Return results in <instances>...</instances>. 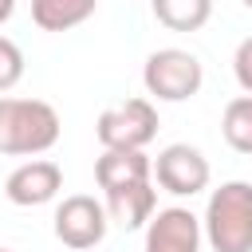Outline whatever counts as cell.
<instances>
[{
    "instance_id": "cell-12",
    "label": "cell",
    "mask_w": 252,
    "mask_h": 252,
    "mask_svg": "<svg viewBox=\"0 0 252 252\" xmlns=\"http://www.w3.org/2000/svg\"><path fill=\"white\" fill-rule=\"evenodd\" d=\"M150 8L169 32H201L213 16V0H150Z\"/></svg>"
},
{
    "instance_id": "cell-7",
    "label": "cell",
    "mask_w": 252,
    "mask_h": 252,
    "mask_svg": "<svg viewBox=\"0 0 252 252\" xmlns=\"http://www.w3.org/2000/svg\"><path fill=\"white\" fill-rule=\"evenodd\" d=\"M201 217L185 205L158 209V217L146 220V252H201Z\"/></svg>"
},
{
    "instance_id": "cell-10",
    "label": "cell",
    "mask_w": 252,
    "mask_h": 252,
    "mask_svg": "<svg viewBox=\"0 0 252 252\" xmlns=\"http://www.w3.org/2000/svg\"><path fill=\"white\" fill-rule=\"evenodd\" d=\"M158 209V193L150 181H134V185H118L106 189V217L122 228H142Z\"/></svg>"
},
{
    "instance_id": "cell-13",
    "label": "cell",
    "mask_w": 252,
    "mask_h": 252,
    "mask_svg": "<svg viewBox=\"0 0 252 252\" xmlns=\"http://www.w3.org/2000/svg\"><path fill=\"white\" fill-rule=\"evenodd\" d=\"M220 134L236 154L252 158V94H236L220 114Z\"/></svg>"
},
{
    "instance_id": "cell-3",
    "label": "cell",
    "mask_w": 252,
    "mask_h": 252,
    "mask_svg": "<svg viewBox=\"0 0 252 252\" xmlns=\"http://www.w3.org/2000/svg\"><path fill=\"white\" fill-rule=\"evenodd\" d=\"M201 83H205V67L185 47H158L142 67V87L158 102H185L201 91Z\"/></svg>"
},
{
    "instance_id": "cell-16",
    "label": "cell",
    "mask_w": 252,
    "mask_h": 252,
    "mask_svg": "<svg viewBox=\"0 0 252 252\" xmlns=\"http://www.w3.org/2000/svg\"><path fill=\"white\" fill-rule=\"evenodd\" d=\"M12 12H16V0H0V24H8Z\"/></svg>"
},
{
    "instance_id": "cell-14",
    "label": "cell",
    "mask_w": 252,
    "mask_h": 252,
    "mask_svg": "<svg viewBox=\"0 0 252 252\" xmlns=\"http://www.w3.org/2000/svg\"><path fill=\"white\" fill-rule=\"evenodd\" d=\"M20 79H24V51L8 35H0V94L12 91Z\"/></svg>"
},
{
    "instance_id": "cell-5",
    "label": "cell",
    "mask_w": 252,
    "mask_h": 252,
    "mask_svg": "<svg viewBox=\"0 0 252 252\" xmlns=\"http://www.w3.org/2000/svg\"><path fill=\"white\" fill-rule=\"evenodd\" d=\"M51 228H55V240L59 244H67L75 252H87V248L102 244V236L110 228V217H106V205L102 201H94L87 193H71V197L59 201Z\"/></svg>"
},
{
    "instance_id": "cell-11",
    "label": "cell",
    "mask_w": 252,
    "mask_h": 252,
    "mask_svg": "<svg viewBox=\"0 0 252 252\" xmlns=\"http://www.w3.org/2000/svg\"><path fill=\"white\" fill-rule=\"evenodd\" d=\"M98 0H32V20L39 32H71L94 16Z\"/></svg>"
},
{
    "instance_id": "cell-17",
    "label": "cell",
    "mask_w": 252,
    "mask_h": 252,
    "mask_svg": "<svg viewBox=\"0 0 252 252\" xmlns=\"http://www.w3.org/2000/svg\"><path fill=\"white\" fill-rule=\"evenodd\" d=\"M240 4H244V8H252V0H240Z\"/></svg>"
},
{
    "instance_id": "cell-18",
    "label": "cell",
    "mask_w": 252,
    "mask_h": 252,
    "mask_svg": "<svg viewBox=\"0 0 252 252\" xmlns=\"http://www.w3.org/2000/svg\"><path fill=\"white\" fill-rule=\"evenodd\" d=\"M0 252H12V248H0Z\"/></svg>"
},
{
    "instance_id": "cell-1",
    "label": "cell",
    "mask_w": 252,
    "mask_h": 252,
    "mask_svg": "<svg viewBox=\"0 0 252 252\" xmlns=\"http://www.w3.org/2000/svg\"><path fill=\"white\" fill-rule=\"evenodd\" d=\"M59 110L43 98H0V154L35 158L59 142Z\"/></svg>"
},
{
    "instance_id": "cell-2",
    "label": "cell",
    "mask_w": 252,
    "mask_h": 252,
    "mask_svg": "<svg viewBox=\"0 0 252 252\" xmlns=\"http://www.w3.org/2000/svg\"><path fill=\"white\" fill-rule=\"evenodd\" d=\"M201 232L213 252H252V181H224L213 189Z\"/></svg>"
},
{
    "instance_id": "cell-9",
    "label": "cell",
    "mask_w": 252,
    "mask_h": 252,
    "mask_svg": "<svg viewBox=\"0 0 252 252\" xmlns=\"http://www.w3.org/2000/svg\"><path fill=\"white\" fill-rule=\"evenodd\" d=\"M150 177H154V161L146 158V150H102L94 158V181L102 193L118 185L150 181Z\"/></svg>"
},
{
    "instance_id": "cell-8",
    "label": "cell",
    "mask_w": 252,
    "mask_h": 252,
    "mask_svg": "<svg viewBox=\"0 0 252 252\" xmlns=\"http://www.w3.org/2000/svg\"><path fill=\"white\" fill-rule=\"evenodd\" d=\"M63 189V169L47 158H32L24 165H16L4 181V197L20 209H35V205H47L55 201Z\"/></svg>"
},
{
    "instance_id": "cell-15",
    "label": "cell",
    "mask_w": 252,
    "mask_h": 252,
    "mask_svg": "<svg viewBox=\"0 0 252 252\" xmlns=\"http://www.w3.org/2000/svg\"><path fill=\"white\" fill-rule=\"evenodd\" d=\"M232 75H236L240 91L252 94V35L236 43V51H232Z\"/></svg>"
},
{
    "instance_id": "cell-6",
    "label": "cell",
    "mask_w": 252,
    "mask_h": 252,
    "mask_svg": "<svg viewBox=\"0 0 252 252\" xmlns=\"http://www.w3.org/2000/svg\"><path fill=\"white\" fill-rule=\"evenodd\" d=\"M154 177H158V185H161L165 193H173V197H193V193L209 189L213 169H209V158H205L197 146L173 142V146H165V150L154 158Z\"/></svg>"
},
{
    "instance_id": "cell-4",
    "label": "cell",
    "mask_w": 252,
    "mask_h": 252,
    "mask_svg": "<svg viewBox=\"0 0 252 252\" xmlns=\"http://www.w3.org/2000/svg\"><path fill=\"white\" fill-rule=\"evenodd\" d=\"M102 150H146L158 138V106L150 98H126L106 106L94 122Z\"/></svg>"
}]
</instances>
